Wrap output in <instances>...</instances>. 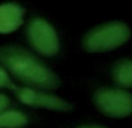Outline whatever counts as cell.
Returning <instances> with one entry per match:
<instances>
[{
    "label": "cell",
    "mask_w": 132,
    "mask_h": 128,
    "mask_svg": "<svg viewBox=\"0 0 132 128\" xmlns=\"http://www.w3.org/2000/svg\"><path fill=\"white\" fill-rule=\"evenodd\" d=\"M94 104L111 118H126L132 114V93L119 89H100L94 93Z\"/></svg>",
    "instance_id": "3957f363"
},
{
    "label": "cell",
    "mask_w": 132,
    "mask_h": 128,
    "mask_svg": "<svg viewBox=\"0 0 132 128\" xmlns=\"http://www.w3.org/2000/svg\"><path fill=\"white\" fill-rule=\"evenodd\" d=\"M13 83H12L11 78H9L7 70L2 65H0V87H8L12 89L13 87Z\"/></svg>",
    "instance_id": "9c48e42d"
},
{
    "label": "cell",
    "mask_w": 132,
    "mask_h": 128,
    "mask_svg": "<svg viewBox=\"0 0 132 128\" xmlns=\"http://www.w3.org/2000/svg\"><path fill=\"white\" fill-rule=\"evenodd\" d=\"M24 9L18 4L6 2L0 5V34H9L23 23Z\"/></svg>",
    "instance_id": "8992f818"
},
{
    "label": "cell",
    "mask_w": 132,
    "mask_h": 128,
    "mask_svg": "<svg viewBox=\"0 0 132 128\" xmlns=\"http://www.w3.org/2000/svg\"><path fill=\"white\" fill-rule=\"evenodd\" d=\"M0 64L28 86L56 90L60 85V79L50 68L20 47H0Z\"/></svg>",
    "instance_id": "6da1fadb"
},
{
    "label": "cell",
    "mask_w": 132,
    "mask_h": 128,
    "mask_svg": "<svg viewBox=\"0 0 132 128\" xmlns=\"http://www.w3.org/2000/svg\"><path fill=\"white\" fill-rule=\"evenodd\" d=\"M131 36V30L123 22H109L95 27L84 37V48L89 53H103L118 48Z\"/></svg>",
    "instance_id": "7a4b0ae2"
},
{
    "label": "cell",
    "mask_w": 132,
    "mask_h": 128,
    "mask_svg": "<svg viewBox=\"0 0 132 128\" xmlns=\"http://www.w3.org/2000/svg\"><path fill=\"white\" fill-rule=\"evenodd\" d=\"M9 105V99L7 98L5 94H1L0 93V113L2 111H5Z\"/></svg>",
    "instance_id": "30bf717a"
},
{
    "label": "cell",
    "mask_w": 132,
    "mask_h": 128,
    "mask_svg": "<svg viewBox=\"0 0 132 128\" xmlns=\"http://www.w3.org/2000/svg\"><path fill=\"white\" fill-rule=\"evenodd\" d=\"M80 128H104V127H100V126H84Z\"/></svg>",
    "instance_id": "8fae6325"
},
{
    "label": "cell",
    "mask_w": 132,
    "mask_h": 128,
    "mask_svg": "<svg viewBox=\"0 0 132 128\" xmlns=\"http://www.w3.org/2000/svg\"><path fill=\"white\" fill-rule=\"evenodd\" d=\"M114 79L124 87H132V61L121 60L114 66Z\"/></svg>",
    "instance_id": "52a82bcc"
},
{
    "label": "cell",
    "mask_w": 132,
    "mask_h": 128,
    "mask_svg": "<svg viewBox=\"0 0 132 128\" xmlns=\"http://www.w3.org/2000/svg\"><path fill=\"white\" fill-rule=\"evenodd\" d=\"M27 122V117L18 111L0 113V128H20L24 126Z\"/></svg>",
    "instance_id": "ba28073f"
},
{
    "label": "cell",
    "mask_w": 132,
    "mask_h": 128,
    "mask_svg": "<svg viewBox=\"0 0 132 128\" xmlns=\"http://www.w3.org/2000/svg\"><path fill=\"white\" fill-rule=\"evenodd\" d=\"M12 90L15 92L19 100L32 107H43L60 112H68L73 110V106L70 103L52 94L36 91L30 87H18L15 85H13Z\"/></svg>",
    "instance_id": "5b68a950"
},
{
    "label": "cell",
    "mask_w": 132,
    "mask_h": 128,
    "mask_svg": "<svg viewBox=\"0 0 132 128\" xmlns=\"http://www.w3.org/2000/svg\"><path fill=\"white\" fill-rule=\"evenodd\" d=\"M30 46L43 56H55L59 51V40L53 27L44 19L35 18L27 26Z\"/></svg>",
    "instance_id": "277c9868"
}]
</instances>
